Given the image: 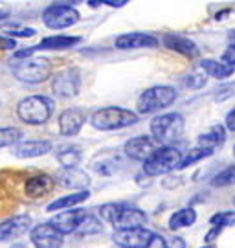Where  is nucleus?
Segmentation results:
<instances>
[{"mask_svg":"<svg viewBox=\"0 0 235 248\" xmlns=\"http://www.w3.org/2000/svg\"><path fill=\"white\" fill-rule=\"evenodd\" d=\"M197 142H199V147H202V149H220L224 145V142H226V129H224V125L217 124L213 125V127H209V131L202 133Z\"/></svg>","mask_w":235,"mask_h":248,"instance_id":"obj_20","label":"nucleus"},{"mask_svg":"<svg viewBox=\"0 0 235 248\" xmlns=\"http://www.w3.org/2000/svg\"><path fill=\"white\" fill-rule=\"evenodd\" d=\"M22 138V131L17 127H4L0 129V147H8V145H15L20 142Z\"/></svg>","mask_w":235,"mask_h":248,"instance_id":"obj_30","label":"nucleus"},{"mask_svg":"<svg viewBox=\"0 0 235 248\" xmlns=\"http://www.w3.org/2000/svg\"><path fill=\"white\" fill-rule=\"evenodd\" d=\"M211 155H213V151L202 149V147H193V149H189V153H188L186 156H182L178 169L189 168V166H193V164H197V162H201V160H204V158H208Z\"/></svg>","mask_w":235,"mask_h":248,"instance_id":"obj_27","label":"nucleus"},{"mask_svg":"<svg viewBox=\"0 0 235 248\" xmlns=\"http://www.w3.org/2000/svg\"><path fill=\"white\" fill-rule=\"evenodd\" d=\"M17 48L15 45V39H9V37H0V50H13Z\"/></svg>","mask_w":235,"mask_h":248,"instance_id":"obj_36","label":"nucleus"},{"mask_svg":"<svg viewBox=\"0 0 235 248\" xmlns=\"http://www.w3.org/2000/svg\"><path fill=\"white\" fill-rule=\"evenodd\" d=\"M53 114V101L46 96H28L17 105V116L30 125H41Z\"/></svg>","mask_w":235,"mask_h":248,"instance_id":"obj_4","label":"nucleus"},{"mask_svg":"<svg viewBox=\"0 0 235 248\" xmlns=\"http://www.w3.org/2000/svg\"><path fill=\"white\" fill-rule=\"evenodd\" d=\"M184 85H186V87H189V89H193V90L202 89V87L206 85V78H204L202 74L191 72L189 76H186V78H184Z\"/></svg>","mask_w":235,"mask_h":248,"instance_id":"obj_33","label":"nucleus"},{"mask_svg":"<svg viewBox=\"0 0 235 248\" xmlns=\"http://www.w3.org/2000/svg\"><path fill=\"white\" fill-rule=\"evenodd\" d=\"M57 160L63 166V169L78 168L83 160V153L79 145H63L61 149L57 151Z\"/></svg>","mask_w":235,"mask_h":248,"instance_id":"obj_24","label":"nucleus"},{"mask_svg":"<svg viewBox=\"0 0 235 248\" xmlns=\"http://www.w3.org/2000/svg\"><path fill=\"white\" fill-rule=\"evenodd\" d=\"M55 186L52 177L48 175H35L26 182V195L31 197V199H39V197H44L46 193H50Z\"/></svg>","mask_w":235,"mask_h":248,"instance_id":"obj_21","label":"nucleus"},{"mask_svg":"<svg viewBox=\"0 0 235 248\" xmlns=\"http://www.w3.org/2000/svg\"><path fill=\"white\" fill-rule=\"evenodd\" d=\"M180 160H182V153L176 149V147H173V145H160L143 162V171H145V175H149V177L167 175L173 169H178Z\"/></svg>","mask_w":235,"mask_h":248,"instance_id":"obj_3","label":"nucleus"},{"mask_svg":"<svg viewBox=\"0 0 235 248\" xmlns=\"http://www.w3.org/2000/svg\"><path fill=\"white\" fill-rule=\"evenodd\" d=\"M87 116L81 108H66L59 116V133L63 136H76L81 131Z\"/></svg>","mask_w":235,"mask_h":248,"instance_id":"obj_18","label":"nucleus"},{"mask_svg":"<svg viewBox=\"0 0 235 248\" xmlns=\"http://www.w3.org/2000/svg\"><path fill=\"white\" fill-rule=\"evenodd\" d=\"M136 122L138 114L123 107H105L96 110L90 118V124L97 131H120L125 127H131Z\"/></svg>","mask_w":235,"mask_h":248,"instance_id":"obj_2","label":"nucleus"},{"mask_svg":"<svg viewBox=\"0 0 235 248\" xmlns=\"http://www.w3.org/2000/svg\"><path fill=\"white\" fill-rule=\"evenodd\" d=\"M151 134L155 142L169 145L184 134V118L178 112H166L157 116L151 122Z\"/></svg>","mask_w":235,"mask_h":248,"instance_id":"obj_5","label":"nucleus"},{"mask_svg":"<svg viewBox=\"0 0 235 248\" xmlns=\"http://www.w3.org/2000/svg\"><path fill=\"white\" fill-rule=\"evenodd\" d=\"M234 156H235V145H234Z\"/></svg>","mask_w":235,"mask_h":248,"instance_id":"obj_46","label":"nucleus"},{"mask_svg":"<svg viewBox=\"0 0 235 248\" xmlns=\"http://www.w3.org/2000/svg\"><path fill=\"white\" fill-rule=\"evenodd\" d=\"M99 215L105 222H110L116 230L145 228V222H147L145 212L129 204L107 202L99 208Z\"/></svg>","mask_w":235,"mask_h":248,"instance_id":"obj_1","label":"nucleus"},{"mask_svg":"<svg viewBox=\"0 0 235 248\" xmlns=\"http://www.w3.org/2000/svg\"><path fill=\"white\" fill-rule=\"evenodd\" d=\"M157 149L155 147V140L151 136H134L131 140H127L123 145L125 155L131 160L136 162H145L149 158V155Z\"/></svg>","mask_w":235,"mask_h":248,"instance_id":"obj_14","label":"nucleus"},{"mask_svg":"<svg viewBox=\"0 0 235 248\" xmlns=\"http://www.w3.org/2000/svg\"><path fill=\"white\" fill-rule=\"evenodd\" d=\"M13 76L24 83H43L52 76V62L44 57H28L13 66Z\"/></svg>","mask_w":235,"mask_h":248,"instance_id":"obj_7","label":"nucleus"},{"mask_svg":"<svg viewBox=\"0 0 235 248\" xmlns=\"http://www.w3.org/2000/svg\"><path fill=\"white\" fill-rule=\"evenodd\" d=\"M88 197H90L88 189H85V191H78V193H72V195L59 197V199H55L53 202H50L48 206H46V212H57V210H66V208H72V206H76V204L85 202Z\"/></svg>","mask_w":235,"mask_h":248,"instance_id":"obj_25","label":"nucleus"},{"mask_svg":"<svg viewBox=\"0 0 235 248\" xmlns=\"http://www.w3.org/2000/svg\"><path fill=\"white\" fill-rule=\"evenodd\" d=\"M85 217H87L85 210H64V212L57 213L52 221H50V224L61 235H68V233H76L78 232L79 224L83 222Z\"/></svg>","mask_w":235,"mask_h":248,"instance_id":"obj_11","label":"nucleus"},{"mask_svg":"<svg viewBox=\"0 0 235 248\" xmlns=\"http://www.w3.org/2000/svg\"><path fill=\"white\" fill-rule=\"evenodd\" d=\"M197 221V212L193 208H182L178 212H174L169 219V228L171 230H182V228H189Z\"/></svg>","mask_w":235,"mask_h":248,"instance_id":"obj_26","label":"nucleus"},{"mask_svg":"<svg viewBox=\"0 0 235 248\" xmlns=\"http://www.w3.org/2000/svg\"><path fill=\"white\" fill-rule=\"evenodd\" d=\"M167 248H186V243L182 241V237H174V239L167 245Z\"/></svg>","mask_w":235,"mask_h":248,"instance_id":"obj_41","label":"nucleus"},{"mask_svg":"<svg viewBox=\"0 0 235 248\" xmlns=\"http://www.w3.org/2000/svg\"><path fill=\"white\" fill-rule=\"evenodd\" d=\"M162 43H164L166 48L180 53L184 57H189V59L199 57V53H201L199 46L195 45L189 37L178 35V33H166V35L162 37Z\"/></svg>","mask_w":235,"mask_h":248,"instance_id":"obj_15","label":"nucleus"},{"mask_svg":"<svg viewBox=\"0 0 235 248\" xmlns=\"http://www.w3.org/2000/svg\"><path fill=\"white\" fill-rule=\"evenodd\" d=\"M199 68H201L206 76L209 78H215V79L222 81V79H228L230 76H234V72L230 66L226 64H222L220 61H215V59H202L201 64H199Z\"/></svg>","mask_w":235,"mask_h":248,"instance_id":"obj_23","label":"nucleus"},{"mask_svg":"<svg viewBox=\"0 0 235 248\" xmlns=\"http://www.w3.org/2000/svg\"><path fill=\"white\" fill-rule=\"evenodd\" d=\"M81 41L79 37H70V35H52L43 39L37 46H33L35 52L37 50H66L76 46Z\"/></svg>","mask_w":235,"mask_h":248,"instance_id":"obj_22","label":"nucleus"},{"mask_svg":"<svg viewBox=\"0 0 235 248\" xmlns=\"http://www.w3.org/2000/svg\"><path fill=\"white\" fill-rule=\"evenodd\" d=\"M234 184H235V166H230L224 171H220L211 180V186L213 187H228V186H234Z\"/></svg>","mask_w":235,"mask_h":248,"instance_id":"obj_31","label":"nucleus"},{"mask_svg":"<svg viewBox=\"0 0 235 248\" xmlns=\"http://www.w3.org/2000/svg\"><path fill=\"white\" fill-rule=\"evenodd\" d=\"M234 204H235V197H234Z\"/></svg>","mask_w":235,"mask_h":248,"instance_id":"obj_47","label":"nucleus"},{"mask_svg":"<svg viewBox=\"0 0 235 248\" xmlns=\"http://www.w3.org/2000/svg\"><path fill=\"white\" fill-rule=\"evenodd\" d=\"M228 39H230V45H235V30H234V31H230Z\"/></svg>","mask_w":235,"mask_h":248,"instance_id":"obj_42","label":"nucleus"},{"mask_svg":"<svg viewBox=\"0 0 235 248\" xmlns=\"http://www.w3.org/2000/svg\"><path fill=\"white\" fill-rule=\"evenodd\" d=\"M145 248H167V241L160 235V233H153Z\"/></svg>","mask_w":235,"mask_h":248,"instance_id":"obj_35","label":"nucleus"},{"mask_svg":"<svg viewBox=\"0 0 235 248\" xmlns=\"http://www.w3.org/2000/svg\"><path fill=\"white\" fill-rule=\"evenodd\" d=\"M220 62L226 64V66H230L232 70H235V45L228 46L226 52L222 53V57H220Z\"/></svg>","mask_w":235,"mask_h":248,"instance_id":"obj_34","label":"nucleus"},{"mask_svg":"<svg viewBox=\"0 0 235 248\" xmlns=\"http://www.w3.org/2000/svg\"><path fill=\"white\" fill-rule=\"evenodd\" d=\"M43 22L50 30H64L79 22V11L70 4H52L43 11Z\"/></svg>","mask_w":235,"mask_h":248,"instance_id":"obj_8","label":"nucleus"},{"mask_svg":"<svg viewBox=\"0 0 235 248\" xmlns=\"http://www.w3.org/2000/svg\"><path fill=\"white\" fill-rule=\"evenodd\" d=\"M202 248H215V245H206V247H202Z\"/></svg>","mask_w":235,"mask_h":248,"instance_id":"obj_45","label":"nucleus"},{"mask_svg":"<svg viewBox=\"0 0 235 248\" xmlns=\"http://www.w3.org/2000/svg\"><path fill=\"white\" fill-rule=\"evenodd\" d=\"M31 226L30 215H15L11 219H6L0 222V241L17 239L20 235H24Z\"/></svg>","mask_w":235,"mask_h":248,"instance_id":"obj_16","label":"nucleus"},{"mask_svg":"<svg viewBox=\"0 0 235 248\" xmlns=\"http://www.w3.org/2000/svg\"><path fill=\"white\" fill-rule=\"evenodd\" d=\"M153 235V232L145 228H134V230H116L112 241L120 248H145Z\"/></svg>","mask_w":235,"mask_h":248,"instance_id":"obj_12","label":"nucleus"},{"mask_svg":"<svg viewBox=\"0 0 235 248\" xmlns=\"http://www.w3.org/2000/svg\"><path fill=\"white\" fill-rule=\"evenodd\" d=\"M30 237H31L35 248H61L64 243V239H63L64 235H61L50 222L37 224L30 233Z\"/></svg>","mask_w":235,"mask_h":248,"instance_id":"obj_10","label":"nucleus"},{"mask_svg":"<svg viewBox=\"0 0 235 248\" xmlns=\"http://www.w3.org/2000/svg\"><path fill=\"white\" fill-rule=\"evenodd\" d=\"M53 182H57L63 187H68V189L85 191L88 187V184H90V178H88V175L85 171H81L78 168H70V169H61Z\"/></svg>","mask_w":235,"mask_h":248,"instance_id":"obj_17","label":"nucleus"},{"mask_svg":"<svg viewBox=\"0 0 235 248\" xmlns=\"http://www.w3.org/2000/svg\"><path fill=\"white\" fill-rule=\"evenodd\" d=\"M33 52H35L33 46H31V48H28V50H18V52H15V59H24V57H30Z\"/></svg>","mask_w":235,"mask_h":248,"instance_id":"obj_40","label":"nucleus"},{"mask_svg":"<svg viewBox=\"0 0 235 248\" xmlns=\"http://www.w3.org/2000/svg\"><path fill=\"white\" fill-rule=\"evenodd\" d=\"M224 129H228V131H234V133H235V108L228 112V116H226V127H224Z\"/></svg>","mask_w":235,"mask_h":248,"instance_id":"obj_38","label":"nucleus"},{"mask_svg":"<svg viewBox=\"0 0 235 248\" xmlns=\"http://www.w3.org/2000/svg\"><path fill=\"white\" fill-rule=\"evenodd\" d=\"M13 248H26V247H24V245H15Z\"/></svg>","mask_w":235,"mask_h":248,"instance_id":"obj_44","label":"nucleus"},{"mask_svg":"<svg viewBox=\"0 0 235 248\" xmlns=\"http://www.w3.org/2000/svg\"><path fill=\"white\" fill-rule=\"evenodd\" d=\"M4 17H8V13H6V11H0V18H4Z\"/></svg>","mask_w":235,"mask_h":248,"instance_id":"obj_43","label":"nucleus"},{"mask_svg":"<svg viewBox=\"0 0 235 248\" xmlns=\"http://www.w3.org/2000/svg\"><path fill=\"white\" fill-rule=\"evenodd\" d=\"M114 45L120 50H140V48H157L160 41L155 35L134 31V33H123V35L116 37Z\"/></svg>","mask_w":235,"mask_h":248,"instance_id":"obj_13","label":"nucleus"},{"mask_svg":"<svg viewBox=\"0 0 235 248\" xmlns=\"http://www.w3.org/2000/svg\"><path fill=\"white\" fill-rule=\"evenodd\" d=\"M220 232H222L220 228H213V226H211V230L206 233V243H208V245H213V241L220 235Z\"/></svg>","mask_w":235,"mask_h":248,"instance_id":"obj_37","label":"nucleus"},{"mask_svg":"<svg viewBox=\"0 0 235 248\" xmlns=\"http://www.w3.org/2000/svg\"><path fill=\"white\" fill-rule=\"evenodd\" d=\"M52 90L57 98H76L81 90V74L78 68H66L55 74Z\"/></svg>","mask_w":235,"mask_h":248,"instance_id":"obj_9","label":"nucleus"},{"mask_svg":"<svg viewBox=\"0 0 235 248\" xmlns=\"http://www.w3.org/2000/svg\"><path fill=\"white\" fill-rule=\"evenodd\" d=\"M52 151V142L46 140H28V142H18L13 145V155L17 158H37Z\"/></svg>","mask_w":235,"mask_h":248,"instance_id":"obj_19","label":"nucleus"},{"mask_svg":"<svg viewBox=\"0 0 235 248\" xmlns=\"http://www.w3.org/2000/svg\"><path fill=\"white\" fill-rule=\"evenodd\" d=\"M2 30L8 33L9 39H13V37H33L35 35L33 28H22V26H18L17 22H13V24H2Z\"/></svg>","mask_w":235,"mask_h":248,"instance_id":"obj_32","label":"nucleus"},{"mask_svg":"<svg viewBox=\"0 0 235 248\" xmlns=\"http://www.w3.org/2000/svg\"><path fill=\"white\" fill-rule=\"evenodd\" d=\"M101 4H107V6H110V8H123V6L129 4V2H127V0H116V2H114V0H103Z\"/></svg>","mask_w":235,"mask_h":248,"instance_id":"obj_39","label":"nucleus"},{"mask_svg":"<svg viewBox=\"0 0 235 248\" xmlns=\"http://www.w3.org/2000/svg\"><path fill=\"white\" fill-rule=\"evenodd\" d=\"M174 99H176V90L173 87L157 85V87H151L140 94L136 107H138L140 114H153V112H158L174 103Z\"/></svg>","mask_w":235,"mask_h":248,"instance_id":"obj_6","label":"nucleus"},{"mask_svg":"<svg viewBox=\"0 0 235 248\" xmlns=\"http://www.w3.org/2000/svg\"><path fill=\"white\" fill-rule=\"evenodd\" d=\"M99 232H103V224L99 219H96L94 215H88L83 219V222L79 224V228L76 233L79 235H94V233H99Z\"/></svg>","mask_w":235,"mask_h":248,"instance_id":"obj_28","label":"nucleus"},{"mask_svg":"<svg viewBox=\"0 0 235 248\" xmlns=\"http://www.w3.org/2000/svg\"><path fill=\"white\" fill-rule=\"evenodd\" d=\"M209 224L213 228H226V226H234L235 224V210H228V212H219L209 217Z\"/></svg>","mask_w":235,"mask_h":248,"instance_id":"obj_29","label":"nucleus"}]
</instances>
